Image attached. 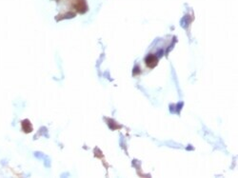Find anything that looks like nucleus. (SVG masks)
Returning <instances> with one entry per match:
<instances>
[{
    "mask_svg": "<svg viewBox=\"0 0 238 178\" xmlns=\"http://www.w3.org/2000/svg\"><path fill=\"white\" fill-rule=\"evenodd\" d=\"M146 62H147V65H148V66H150L151 68H153V67L155 66V65H156L157 59H156V58H155L153 55H150L149 57H147Z\"/></svg>",
    "mask_w": 238,
    "mask_h": 178,
    "instance_id": "obj_1",
    "label": "nucleus"
}]
</instances>
